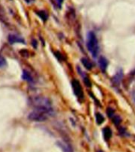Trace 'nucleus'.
<instances>
[{"instance_id": "nucleus-20", "label": "nucleus", "mask_w": 135, "mask_h": 152, "mask_svg": "<svg viewBox=\"0 0 135 152\" xmlns=\"http://www.w3.org/2000/svg\"><path fill=\"white\" fill-rule=\"evenodd\" d=\"M133 98H134V101L135 102V92L133 94Z\"/></svg>"}, {"instance_id": "nucleus-13", "label": "nucleus", "mask_w": 135, "mask_h": 152, "mask_svg": "<svg viewBox=\"0 0 135 152\" xmlns=\"http://www.w3.org/2000/svg\"><path fill=\"white\" fill-rule=\"evenodd\" d=\"M107 114H108V116L110 117V118H112L113 117L115 116V111L111 107H108L107 109Z\"/></svg>"}, {"instance_id": "nucleus-8", "label": "nucleus", "mask_w": 135, "mask_h": 152, "mask_svg": "<svg viewBox=\"0 0 135 152\" xmlns=\"http://www.w3.org/2000/svg\"><path fill=\"white\" fill-rule=\"evenodd\" d=\"M57 145L61 149L63 150V152H72V150L70 147L69 145H67L64 142H58Z\"/></svg>"}, {"instance_id": "nucleus-12", "label": "nucleus", "mask_w": 135, "mask_h": 152, "mask_svg": "<svg viewBox=\"0 0 135 152\" xmlns=\"http://www.w3.org/2000/svg\"><path fill=\"white\" fill-rule=\"evenodd\" d=\"M96 123L98 125H101L104 121V117L103 116L101 113H97L96 114Z\"/></svg>"}, {"instance_id": "nucleus-15", "label": "nucleus", "mask_w": 135, "mask_h": 152, "mask_svg": "<svg viewBox=\"0 0 135 152\" xmlns=\"http://www.w3.org/2000/svg\"><path fill=\"white\" fill-rule=\"evenodd\" d=\"M6 65V59L3 58V57L0 56V68H2V67H4V66Z\"/></svg>"}, {"instance_id": "nucleus-1", "label": "nucleus", "mask_w": 135, "mask_h": 152, "mask_svg": "<svg viewBox=\"0 0 135 152\" xmlns=\"http://www.w3.org/2000/svg\"><path fill=\"white\" fill-rule=\"evenodd\" d=\"M30 102L31 105L36 110H42L52 113H54L51 101L44 96H38L33 97L30 99Z\"/></svg>"}, {"instance_id": "nucleus-18", "label": "nucleus", "mask_w": 135, "mask_h": 152, "mask_svg": "<svg viewBox=\"0 0 135 152\" xmlns=\"http://www.w3.org/2000/svg\"><path fill=\"white\" fill-rule=\"evenodd\" d=\"M32 45H33L34 48H37V41H36V39H33V41H32Z\"/></svg>"}, {"instance_id": "nucleus-16", "label": "nucleus", "mask_w": 135, "mask_h": 152, "mask_svg": "<svg viewBox=\"0 0 135 152\" xmlns=\"http://www.w3.org/2000/svg\"><path fill=\"white\" fill-rule=\"evenodd\" d=\"M55 3L56 4V6L59 7V8H61V6H62V4H63V1L64 0H54Z\"/></svg>"}, {"instance_id": "nucleus-21", "label": "nucleus", "mask_w": 135, "mask_h": 152, "mask_svg": "<svg viewBox=\"0 0 135 152\" xmlns=\"http://www.w3.org/2000/svg\"><path fill=\"white\" fill-rule=\"evenodd\" d=\"M97 152H104V151H101V150H100V151H98Z\"/></svg>"}, {"instance_id": "nucleus-6", "label": "nucleus", "mask_w": 135, "mask_h": 152, "mask_svg": "<svg viewBox=\"0 0 135 152\" xmlns=\"http://www.w3.org/2000/svg\"><path fill=\"white\" fill-rule=\"evenodd\" d=\"M99 66L100 67V69L103 72L106 71V69L108 66V60L105 58L104 57H100L99 58Z\"/></svg>"}, {"instance_id": "nucleus-14", "label": "nucleus", "mask_w": 135, "mask_h": 152, "mask_svg": "<svg viewBox=\"0 0 135 152\" xmlns=\"http://www.w3.org/2000/svg\"><path fill=\"white\" fill-rule=\"evenodd\" d=\"M111 119L113 121V122L115 123V125H119V123L121 122V118L119 116H114Z\"/></svg>"}, {"instance_id": "nucleus-17", "label": "nucleus", "mask_w": 135, "mask_h": 152, "mask_svg": "<svg viewBox=\"0 0 135 152\" xmlns=\"http://www.w3.org/2000/svg\"><path fill=\"white\" fill-rule=\"evenodd\" d=\"M84 80H85V84H86V85H87L88 87H90L91 86V83H90V81H89V79H88V78H86V77H85L84 78Z\"/></svg>"}, {"instance_id": "nucleus-10", "label": "nucleus", "mask_w": 135, "mask_h": 152, "mask_svg": "<svg viewBox=\"0 0 135 152\" xmlns=\"http://www.w3.org/2000/svg\"><path fill=\"white\" fill-rule=\"evenodd\" d=\"M103 133H104V138L105 140H109L111 137V134H112L111 128H109L108 127H106L103 129Z\"/></svg>"}, {"instance_id": "nucleus-11", "label": "nucleus", "mask_w": 135, "mask_h": 152, "mask_svg": "<svg viewBox=\"0 0 135 152\" xmlns=\"http://www.w3.org/2000/svg\"><path fill=\"white\" fill-rule=\"evenodd\" d=\"M36 14L39 16L40 19L42 20L43 21H46L48 20V13L44 11V10H39L36 12Z\"/></svg>"}, {"instance_id": "nucleus-5", "label": "nucleus", "mask_w": 135, "mask_h": 152, "mask_svg": "<svg viewBox=\"0 0 135 152\" xmlns=\"http://www.w3.org/2000/svg\"><path fill=\"white\" fill-rule=\"evenodd\" d=\"M8 41H9L10 44H14V43H23V44L25 43V42L23 38H21V37L17 36V35H14V34L9 35Z\"/></svg>"}, {"instance_id": "nucleus-19", "label": "nucleus", "mask_w": 135, "mask_h": 152, "mask_svg": "<svg viewBox=\"0 0 135 152\" xmlns=\"http://www.w3.org/2000/svg\"><path fill=\"white\" fill-rule=\"evenodd\" d=\"M24 1L28 4H30V3H33L35 0H24Z\"/></svg>"}, {"instance_id": "nucleus-9", "label": "nucleus", "mask_w": 135, "mask_h": 152, "mask_svg": "<svg viewBox=\"0 0 135 152\" xmlns=\"http://www.w3.org/2000/svg\"><path fill=\"white\" fill-rule=\"evenodd\" d=\"M81 63H82V65L84 66L85 68H86V69H89V70L93 69V63L91 62L88 58H81Z\"/></svg>"}, {"instance_id": "nucleus-4", "label": "nucleus", "mask_w": 135, "mask_h": 152, "mask_svg": "<svg viewBox=\"0 0 135 152\" xmlns=\"http://www.w3.org/2000/svg\"><path fill=\"white\" fill-rule=\"evenodd\" d=\"M72 88L73 91L74 92V95L78 98L82 99L84 98V94H83V90L81 86V83H79L77 80H74L72 81Z\"/></svg>"}, {"instance_id": "nucleus-7", "label": "nucleus", "mask_w": 135, "mask_h": 152, "mask_svg": "<svg viewBox=\"0 0 135 152\" xmlns=\"http://www.w3.org/2000/svg\"><path fill=\"white\" fill-rule=\"evenodd\" d=\"M22 79L24 81L29 82V83H33L34 82V80H33L32 75L30 74L27 71L23 72V73H22Z\"/></svg>"}, {"instance_id": "nucleus-3", "label": "nucleus", "mask_w": 135, "mask_h": 152, "mask_svg": "<svg viewBox=\"0 0 135 152\" xmlns=\"http://www.w3.org/2000/svg\"><path fill=\"white\" fill-rule=\"evenodd\" d=\"M87 48L89 51H90V53L93 55V57H96L97 55V53L99 51V45H98L97 38L93 32H89L88 34Z\"/></svg>"}, {"instance_id": "nucleus-2", "label": "nucleus", "mask_w": 135, "mask_h": 152, "mask_svg": "<svg viewBox=\"0 0 135 152\" xmlns=\"http://www.w3.org/2000/svg\"><path fill=\"white\" fill-rule=\"evenodd\" d=\"M53 113L48 111H42V110H36L35 109L33 112L29 114L28 118L30 121H36V122H42L46 120H48V117L51 116Z\"/></svg>"}]
</instances>
